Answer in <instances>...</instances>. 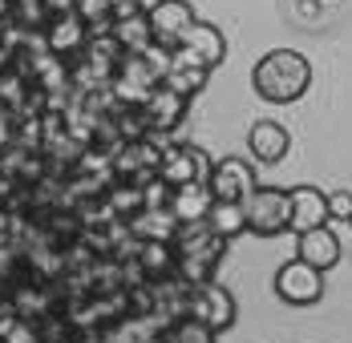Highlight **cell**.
Masks as SVG:
<instances>
[{"label": "cell", "instance_id": "6da1fadb", "mask_svg": "<svg viewBox=\"0 0 352 343\" xmlns=\"http://www.w3.org/2000/svg\"><path fill=\"white\" fill-rule=\"evenodd\" d=\"M251 85H255V93L263 102H276V105L300 102L308 93V85H312V65L296 49H272V53H263L255 61Z\"/></svg>", "mask_w": 352, "mask_h": 343}, {"label": "cell", "instance_id": "7a4b0ae2", "mask_svg": "<svg viewBox=\"0 0 352 343\" xmlns=\"http://www.w3.org/2000/svg\"><path fill=\"white\" fill-rule=\"evenodd\" d=\"M247 214V230L259 235V239H276L292 226V198L287 190H272V186H259L251 198L243 202Z\"/></svg>", "mask_w": 352, "mask_h": 343}, {"label": "cell", "instance_id": "3957f363", "mask_svg": "<svg viewBox=\"0 0 352 343\" xmlns=\"http://www.w3.org/2000/svg\"><path fill=\"white\" fill-rule=\"evenodd\" d=\"M211 170H214V162L207 158V150H199V145H170V150L162 154L158 178H162L170 190H175V186H190V182L207 186Z\"/></svg>", "mask_w": 352, "mask_h": 343}, {"label": "cell", "instance_id": "277c9868", "mask_svg": "<svg viewBox=\"0 0 352 343\" xmlns=\"http://www.w3.org/2000/svg\"><path fill=\"white\" fill-rule=\"evenodd\" d=\"M182 61H190V65L199 69H219L223 65V57H227V36H223V29L219 25H207V21H195L186 33H182V40H178L175 49Z\"/></svg>", "mask_w": 352, "mask_h": 343}, {"label": "cell", "instance_id": "5b68a950", "mask_svg": "<svg viewBox=\"0 0 352 343\" xmlns=\"http://www.w3.org/2000/svg\"><path fill=\"white\" fill-rule=\"evenodd\" d=\"M276 295L283 303H292V307H312L324 295V271L292 259V263H283L276 271Z\"/></svg>", "mask_w": 352, "mask_h": 343}, {"label": "cell", "instance_id": "8992f818", "mask_svg": "<svg viewBox=\"0 0 352 343\" xmlns=\"http://www.w3.org/2000/svg\"><path fill=\"white\" fill-rule=\"evenodd\" d=\"M186 315L199 319L203 327H211L214 335H219V331H227V327L235 323V299H231L227 287L207 283V287H195V291L186 295Z\"/></svg>", "mask_w": 352, "mask_h": 343}, {"label": "cell", "instance_id": "52a82bcc", "mask_svg": "<svg viewBox=\"0 0 352 343\" xmlns=\"http://www.w3.org/2000/svg\"><path fill=\"white\" fill-rule=\"evenodd\" d=\"M207 190L214 194V202H247L259 182H255V166L243 158H223L214 162L211 178H207Z\"/></svg>", "mask_w": 352, "mask_h": 343}, {"label": "cell", "instance_id": "ba28073f", "mask_svg": "<svg viewBox=\"0 0 352 343\" xmlns=\"http://www.w3.org/2000/svg\"><path fill=\"white\" fill-rule=\"evenodd\" d=\"M146 21H150L154 45L166 49V53H175L178 40H182V33L195 25V8H190L186 0H158V4L146 8Z\"/></svg>", "mask_w": 352, "mask_h": 343}, {"label": "cell", "instance_id": "9c48e42d", "mask_svg": "<svg viewBox=\"0 0 352 343\" xmlns=\"http://www.w3.org/2000/svg\"><path fill=\"white\" fill-rule=\"evenodd\" d=\"M170 246H175L178 259H199L207 267H219L223 263V250H227V242L219 239L207 222H178V235Z\"/></svg>", "mask_w": 352, "mask_h": 343}, {"label": "cell", "instance_id": "30bf717a", "mask_svg": "<svg viewBox=\"0 0 352 343\" xmlns=\"http://www.w3.org/2000/svg\"><path fill=\"white\" fill-rule=\"evenodd\" d=\"M247 150H251V158H255L259 166H276V162H283V154L292 150V134L283 130L280 121L259 117V121L247 130Z\"/></svg>", "mask_w": 352, "mask_h": 343}, {"label": "cell", "instance_id": "8fae6325", "mask_svg": "<svg viewBox=\"0 0 352 343\" xmlns=\"http://www.w3.org/2000/svg\"><path fill=\"white\" fill-rule=\"evenodd\" d=\"M45 49L53 53V57H61V61H77L81 57V49L89 45V33H85V25L77 21V16H53L49 25H45Z\"/></svg>", "mask_w": 352, "mask_h": 343}, {"label": "cell", "instance_id": "7c38bea8", "mask_svg": "<svg viewBox=\"0 0 352 343\" xmlns=\"http://www.w3.org/2000/svg\"><path fill=\"white\" fill-rule=\"evenodd\" d=\"M287 198H292V226L287 230L304 235V230L328 226V194L324 190H316V186H296V190H287Z\"/></svg>", "mask_w": 352, "mask_h": 343}, {"label": "cell", "instance_id": "4fadbf2b", "mask_svg": "<svg viewBox=\"0 0 352 343\" xmlns=\"http://www.w3.org/2000/svg\"><path fill=\"white\" fill-rule=\"evenodd\" d=\"M296 259L316 267V271H328L340 263V239L332 226H316V230H304L300 242H296Z\"/></svg>", "mask_w": 352, "mask_h": 343}, {"label": "cell", "instance_id": "5bb4252c", "mask_svg": "<svg viewBox=\"0 0 352 343\" xmlns=\"http://www.w3.org/2000/svg\"><path fill=\"white\" fill-rule=\"evenodd\" d=\"M138 113L146 117L150 134H166V130H175L178 121L186 117V102H182L178 93H170V89H162V85H158V89L142 102Z\"/></svg>", "mask_w": 352, "mask_h": 343}, {"label": "cell", "instance_id": "9a60e30c", "mask_svg": "<svg viewBox=\"0 0 352 343\" xmlns=\"http://www.w3.org/2000/svg\"><path fill=\"white\" fill-rule=\"evenodd\" d=\"M109 36L118 40V49H122L126 57H142V53L154 45V33H150V21H146V12L118 16V21H113V29H109Z\"/></svg>", "mask_w": 352, "mask_h": 343}, {"label": "cell", "instance_id": "2e32d148", "mask_svg": "<svg viewBox=\"0 0 352 343\" xmlns=\"http://www.w3.org/2000/svg\"><path fill=\"white\" fill-rule=\"evenodd\" d=\"M207 69L190 65V61H182L178 53H170V69H166V77H162V89H170V93H178L182 102H190V97H199L203 89H207Z\"/></svg>", "mask_w": 352, "mask_h": 343}, {"label": "cell", "instance_id": "e0dca14e", "mask_svg": "<svg viewBox=\"0 0 352 343\" xmlns=\"http://www.w3.org/2000/svg\"><path fill=\"white\" fill-rule=\"evenodd\" d=\"M211 206H214V194L207 186H199V182L170 190V214H175L178 222H203Z\"/></svg>", "mask_w": 352, "mask_h": 343}, {"label": "cell", "instance_id": "ac0fdd59", "mask_svg": "<svg viewBox=\"0 0 352 343\" xmlns=\"http://www.w3.org/2000/svg\"><path fill=\"white\" fill-rule=\"evenodd\" d=\"M130 235L138 242H175L178 218L170 210H142L130 218Z\"/></svg>", "mask_w": 352, "mask_h": 343}, {"label": "cell", "instance_id": "d6986e66", "mask_svg": "<svg viewBox=\"0 0 352 343\" xmlns=\"http://www.w3.org/2000/svg\"><path fill=\"white\" fill-rule=\"evenodd\" d=\"M207 226H211L214 235L223 242L239 239V235H247V214H243V202H214L211 210H207V218H203Z\"/></svg>", "mask_w": 352, "mask_h": 343}, {"label": "cell", "instance_id": "ffe728a7", "mask_svg": "<svg viewBox=\"0 0 352 343\" xmlns=\"http://www.w3.org/2000/svg\"><path fill=\"white\" fill-rule=\"evenodd\" d=\"M175 246L170 242H142L138 250V267L146 279H166V274H175Z\"/></svg>", "mask_w": 352, "mask_h": 343}, {"label": "cell", "instance_id": "44dd1931", "mask_svg": "<svg viewBox=\"0 0 352 343\" xmlns=\"http://www.w3.org/2000/svg\"><path fill=\"white\" fill-rule=\"evenodd\" d=\"M73 16L85 25L89 36H106L113 29V8L109 0H73Z\"/></svg>", "mask_w": 352, "mask_h": 343}, {"label": "cell", "instance_id": "7402d4cb", "mask_svg": "<svg viewBox=\"0 0 352 343\" xmlns=\"http://www.w3.org/2000/svg\"><path fill=\"white\" fill-rule=\"evenodd\" d=\"M106 206L113 210V218L130 222L134 214H142V186H130V182H113V186H106Z\"/></svg>", "mask_w": 352, "mask_h": 343}, {"label": "cell", "instance_id": "603a6c76", "mask_svg": "<svg viewBox=\"0 0 352 343\" xmlns=\"http://www.w3.org/2000/svg\"><path fill=\"white\" fill-rule=\"evenodd\" d=\"M12 25L25 33H45V25H49L45 0H12Z\"/></svg>", "mask_w": 352, "mask_h": 343}, {"label": "cell", "instance_id": "cb8c5ba5", "mask_svg": "<svg viewBox=\"0 0 352 343\" xmlns=\"http://www.w3.org/2000/svg\"><path fill=\"white\" fill-rule=\"evenodd\" d=\"M166 340H170V343H214V331H211V327H203L199 319H190V315H186V319H178L175 327L166 331Z\"/></svg>", "mask_w": 352, "mask_h": 343}, {"label": "cell", "instance_id": "d4e9b609", "mask_svg": "<svg viewBox=\"0 0 352 343\" xmlns=\"http://www.w3.org/2000/svg\"><path fill=\"white\" fill-rule=\"evenodd\" d=\"M142 210H170V186L162 178H154L150 186H142Z\"/></svg>", "mask_w": 352, "mask_h": 343}, {"label": "cell", "instance_id": "484cf974", "mask_svg": "<svg viewBox=\"0 0 352 343\" xmlns=\"http://www.w3.org/2000/svg\"><path fill=\"white\" fill-rule=\"evenodd\" d=\"M352 222V190H332L328 194V222Z\"/></svg>", "mask_w": 352, "mask_h": 343}, {"label": "cell", "instance_id": "4316f807", "mask_svg": "<svg viewBox=\"0 0 352 343\" xmlns=\"http://www.w3.org/2000/svg\"><path fill=\"white\" fill-rule=\"evenodd\" d=\"M0 343H41V331H36V323L21 319V323H16V327H12V331H8Z\"/></svg>", "mask_w": 352, "mask_h": 343}, {"label": "cell", "instance_id": "83f0119b", "mask_svg": "<svg viewBox=\"0 0 352 343\" xmlns=\"http://www.w3.org/2000/svg\"><path fill=\"white\" fill-rule=\"evenodd\" d=\"M16 323H21V311L12 307V299L4 295V299H0V340H4V335L16 327Z\"/></svg>", "mask_w": 352, "mask_h": 343}, {"label": "cell", "instance_id": "f1b7e54d", "mask_svg": "<svg viewBox=\"0 0 352 343\" xmlns=\"http://www.w3.org/2000/svg\"><path fill=\"white\" fill-rule=\"evenodd\" d=\"M109 8H113V21H118V16H130V12H142V0H109Z\"/></svg>", "mask_w": 352, "mask_h": 343}, {"label": "cell", "instance_id": "f546056e", "mask_svg": "<svg viewBox=\"0 0 352 343\" xmlns=\"http://www.w3.org/2000/svg\"><path fill=\"white\" fill-rule=\"evenodd\" d=\"M0 21H12V0H0Z\"/></svg>", "mask_w": 352, "mask_h": 343}, {"label": "cell", "instance_id": "4dcf8cb0", "mask_svg": "<svg viewBox=\"0 0 352 343\" xmlns=\"http://www.w3.org/2000/svg\"><path fill=\"white\" fill-rule=\"evenodd\" d=\"M8 61H12V57H8V53H4V49H0V73H4V69H8Z\"/></svg>", "mask_w": 352, "mask_h": 343}]
</instances>
